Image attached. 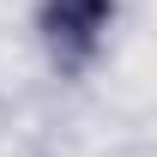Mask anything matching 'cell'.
Segmentation results:
<instances>
[{"label":"cell","mask_w":157,"mask_h":157,"mask_svg":"<svg viewBox=\"0 0 157 157\" xmlns=\"http://www.w3.org/2000/svg\"><path fill=\"white\" fill-rule=\"evenodd\" d=\"M103 18H109V0H55V6H48L55 36H73V42L97 36V30H103Z\"/></svg>","instance_id":"obj_1"}]
</instances>
